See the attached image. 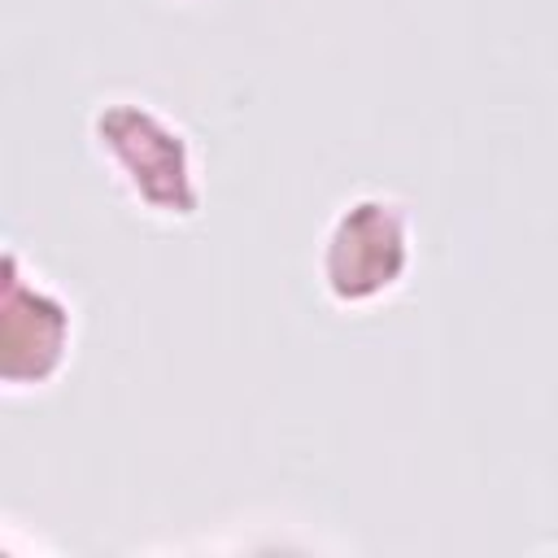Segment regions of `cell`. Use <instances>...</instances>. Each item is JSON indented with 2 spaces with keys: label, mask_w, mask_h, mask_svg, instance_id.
Wrapping results in <instances>:
<instances>
[{
  "label": "cell",
  "mask_w": 558,
  "mask_h": 558,
  "mask_svg": "<svg viewBox=\"0 0 558 558\" xmlns=\"http://www.w3.org/2000/svg\"><path fill=\"white\" fill-rule=\"evenodd\" d=\"M414 266V218L392 192H357L336 205L318 244V283L336 310H371L401 292Z\"/></svg>",
  "instance_id": "2"
},
{
  "label": "cell",
  "mask_w": 558,
  "mask_h": 558,
  "mask_svg": "<svg viewBox=\"0 0 558 558\" xmlns=\"http://www.w3.org/2000/svg\"><path fill=\"white\" fill-rule=\"evenodd\" d=\"M92 148L126 201L161 222L201 214V161L187 131L140 96H105L92 109Z\"/></svg>",
  "instance_id": "1"
}]
</instances>
